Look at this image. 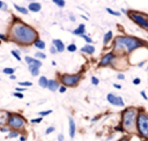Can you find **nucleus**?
<instances>
[{"label":"nucleus","instance_id":"nucleus-1","mask_svg":"<svg viewBox=\"0 0 148 141\" xmlns=\"http://www.w3.org/2000/svg\"><path fill=\"white\" fill-rule=\"evenodd\" d=\"M12 35L16 42L22 44H31L37 39V36H38L35 29L21 22L13 25Z\"/></svg>","mask_w":148,"mask_h":141},{"label":"nucleus","instance_id":"nucleus-2","mask_svg":"<svg viewBox=\"0 0 148 141\" xmlns=\"http://www.w3.org/2000/svg\"><path fill=\"white\" fill-rule=\"evenodd\" d=\"M145 42L136 37L131 36H118L114 39V49L116 50H123L126 53H130L134 51L138 47L145 46Z\"/></svg>","mask_w":148,"mask_h":141},{"label":"nucleus","instance_id":"nucleus-3","mask_svg":"<svg viewBox=\"0 0 148 141\" xmlns=\"http://www.w3.org/2000/svg\"><path fill=\"white\" fill-rule=\"evenodd\" d=\"M136 118H138V109L127 107L121 113V124L125 131L130 133H134L136 131Z\"/></svg>","mask_w":148,"mask_h":141},{"label":"nucleus","instance_id":"nucleus-4","mask_svg":"<svg viewBox=\"0 0 148 141\" xmlns=\"http://www.w3.org/2000/svg\"><path fill=\"white\" fill-rule=\"evenodd\" d=\"M136 132L140 138L148 139V113L140 111L136 118Z\"/></svg>","mask_w":148,"mask_h":141},{"label":"nucleus","instance_id":"nucleus-5","mask_svg":"<svg viewBox=\"0 0 148 141\" xmlns=\"http://www.w3.org/2000/svg\"><path fill=\"white\" fill-rule=\"evenodd\" d=\"M127 13H128V17L135 24H138L142 29L148 30V15H145V14L139 13V12H133V10L127 12Z\"/></svg>","mask_w":148,"mask_h":141},{"label":"nucleus","instance_id":"nucleus-6","mask_svg":"<svg viewBox=\"0 0 148 141\" xmlns=\"http://www.w3.org/2000/svg\"><path fill=\"white\" fill-rule=\"evenodd\" d=\"M80 79H81V75L80 74H74V75L65 74V75L61 76V82L66 87H74V86H76L79 83Z\"/></svg>","mask_w":148,"mask_h":141},{"label":"nucleus","instance_id":"nucleus-7","mask_svg":"<svg viewBox=\"0 0 148 141\" xmlns=\"http://www.w3.org/2000/svg\"><path fill=\"white\" fill-rule=\"evenodd\" d=\"M8 125L12 127V128H23L24 125H25V120L18 116V114H10L9 118H8Z\"/></svg>","mask_w":148,"mask_h":141},{"label":"nucleus","instance_id":"nucleus-8","mask_svg":"<svg viewBox=\"0 0 148 141\" xmlns=\"http://www.w3.org/2000/svg\"><path fill=\"white\" fill-rule=\"evenodd\" d=\"M106 99H108V102L110 104L116 105V106H124L125 105V103H124V101H123V98L120 96H117V95L111 94V92L106 95Z\"/></svg>","mask_w":148,"mask_h":141},{"label":"nucleus","instance_id":"nucleus-9","mask_svg":"<svg viewBox=\"0 0 148 141\" xmlns=\"http://www.w3.org/2000/svg\"><path fill=\"white\" fill-rule=\"evenodd\" d=\"M24 60L27 61L28 67H39V68H40V66H42V61L38 60V58H36V57L32 58V57L27 55V57L24 58Z\"/></svg>","mask_w":148,"mask_h":141},{"label":"nucleus","instance_id":"nucleus-10","mask_svg":"<svg viewBox=\"0 0 148 141\" xmlns=\"http://www.w3.org/2000/svg\"><path fill=\"white\" fill-rule=\"evenodd\" d=\"M114 59V54L113 53H106L102 59H101V62H99V65L101 66H108V65H110L111 62H112V60Z\"/></svg>","mask_w":148,"mask_h":141},{"label":"nucleus","instance_id":"nucleus-11","mask_svg":"<svg viewBox=\"0 0 148 141\" xmlns=\"http://www.w3.org/2000/svg\"><path fill=\"white\" fill-rule=\"evenodd\" d=\"M40 8H42V5H40L39 2H35V1L30 2V3H29V6H28V9H29L30 12H34V13L39 12V10H40Z\"/></svg>","mask_w":148,"mask_h":141},{"label":"nucleus","instance_id":"nucleus-12","mask_svg":"<svg viewBox=\"0 0 148 141\" xmlns=\"http://www.w3.org/2000/svg\"><path fill=\"white\" fill-rule=\"evenodd\" d=\"M68 124H69V136L71 139H74L75 135V123L72 118H68Z\"/></svg>","mask_w":148,"mask_h":141},{"label":"nucleus","instance_id":"nucleus-13","mask_svg":"<svg viewBox=\"0 0 148 141\" xmlns=\"http://www.w3.org/2000/svg\"><path fill=\"white\" fill-rule=\"evenodd\" d=\"M52 44L57 47L58 52H62V51L65 50V45H64V43H62L60 39H53V40H52Z\"/></svg>","mask_w":148,"mask_h":141},{"label":"nucleus","instance_id":"nucleus-14","mask_svg":"<svg viewBox=\"0 0 148 141\" xmlns=\"http://www.w3.org/2000/svg\"><path fill=\"white\" fill-rule=\"evenodd\" d=\"M47 89H50L51 91H56L57 89H59V83L57 81H54V80H49Z\"/></svg>","mask_w":148,"mask_h":141},{"label":"nucleus","instance_id":"nucleus-15","mask_svg":"<svg viewBox=\"0 0 148 141\" xmlns=\"http://www.w3.org/2000/svg\"><path fill=\"white\" fill-rule=\"evenodd\" d=\"M86 32V25L84 24H80L75 30H73V34L76 35V36H81Z\"/></svg>","mask_w":148,"mask_h":141},{"label":"nucleus","instance_id":"nucleus-16","mask_svg":"<svg viewBox=\"0 0 148 141\" xmlns=\"http://www.w3.org/2000/svg\"><path fill=\"white\" fill-rule=\"evenodd\" d=\"M81 52H84V53H87V54H92V53L95 52V47H94L92 45L87 44V45H84V46L81 49Z\"/></svg>","mask_w":148,"mask_h":141},{"label":"nucleus","instance_id":"nucleus-17","mask_svg":"<svg viewBox=\"0 0 148 141\" xmlns=\"http://www.w3.org/2000/svg\"><path fill=\"white\" fill-rule=\"evenodd\" d=\"M9 113L7 111H0V124H3L6 121H8V118H9Z\"/></svg>","mask_w":148,"mask_h":141},{"label":"nucleus","instance_id":"nucleus-18","mask_svg":"<svg viewBox=\"0 0 148 141\" xmlns=\"http://www.w3.org/2000/svg\"><path fill=\"white\" fill-rule=\"evenodd\" d=\"M47 83H49V80L46 79V76H40V77H39L38 84H39L42 88H47Z\"/></svg>","mask_w":148,"mask_h":141},{"label":"nucleus","instance_id":"nucleus-19","mask_svg":"<svg viewBox=\"0 0 148 141\" xmlns=\"http://www.w3.org/2000/svg\"><path fill=\"white\" fill-rule=\"evenodd\" d=\"M112 36H113V34H112V31H108L105 35H104V38H103V43H104V45H106L110 40H111V38H112Z\"/></svg>","mask_w":148,"mask_h":141},{"label":"nucleus","instance_id":"nucleus-20","mask_svg":"<svg viewBox=\"0 0 148 141\" xmlns=\"http://www.w3.org/2000/svg\"><path fill=\"white\" fill-rule=\"evenodd\" d=\"M34 45L37 47V49H39V50H43V49H45V43L43 42V40H40V39H36L35 42H34Z\"/></svg>","mask_w":148,"mask_h":141},{"label":"nucleus","instance_id":"nucleus-21","mask_svg":"<svg viewBox=\"0 0 148 141\" xmlns=\"http://www.w3.org/2000/svg\"><path fill=\"white\" fill-rule=\"evenodd\" d=\"M14 7H15V9H16L17 12H20V13H22V14H28V12H29L28 8H24V7H22V6L16 5V3H14Z\"/></svg>","mask_w":148,"mask_h":141},{"label":"nucleus","instance_id":"nucleus-22","mask_svg":"<svg viewBox=\"0 0 148 141\" xmlns=\"http://www.w3.org/2000/svg\"><path fill=\"white\" fill-rule=\"evenodd\" d=\"M32 76H37L39 74V67H28Z\"/></svg>","mask_w":148,"mask_h":141},{"label":"nucleus","instance_id":"nucleus-23","mask_svg":"<svg viewBox=\"0 0 148 141\" xmlns=\"http://www.w3.org/2000/svg\"><path fill=\"white\" fill-rule=\"evenodd\" d=\"M53 3H56L58 7H64L65 6V0H52Z\"/></svg>","mask_w":148,"mask_h":141},{"label":"nucleus","instance_id":"nucleus-24","mask_svg":"<svg viewBox=\"0 0 148 141\" xmlns=\"http://www.w3.org/2000/svg\"><path fill=\"white\" fill-rule=\"evenodd\" d=\"M2 72H3L5 74L12 75V74H13V73L15 72V69H14V68H8V67H7V68H3V70H2Z\"/></svg>","mask_w":148,"mask_h":141},{"label":"nucleus","instance_id":"nucleus-25","mask_svg":"<svg viewBox=\"0 0 148 141\" xmlns=\"http://www.w3.org/2000/svg\"><path fill=\"white\" fill-rule=\"evenodd\" d=\"M67 51H69V52H75V51H76V45H75V44H69V45L67 46Z\"/></svg>","mask_w":148,"mask_h":141},{"label":"nucleus","instance_id":"nucleus-26","mask_svg":"<svg viewBox=\"0 0 148 141\" xmlns=\"http://www.w3.org/2000/svg\"><path fill=\"white\" fill-rule=\"evenodd\" d=\"M81 37H82V38H83V39H84V40H86V42H87L88 44H90V43H92V39H91V38H90L89 36H87L86 34H83V35H81Z\"/></svg>","mask_w":148,"mask_h":141},{"label":"nucleus","instance_id":"nucleus-27","mask_svg":"<svg viewBox=\"0 0 148 141\" xmlns=\"http://www.w3.org/2000/svg\"><path fill=\"white\" fill-rule=\"evenodd\" d=\"M106 12H108V13H110L111 15H114V16H119V15H120V13H119V12H114V10H112L111 8H106Z\"/></svg>","mask_w":148,"mask_h":141},{"label":"nucleus","instance_id":"nucleus-28","mask_svg":"<svg viewBox=\"0 0 148 141\" xmlns=\"http://www.w3.org/2000/svg\"><path fill=\"white\" fill-rule=\"evenodd\" d=\"M12 54H13V57H14L15 59H17L18 61L21 60V57H20V53H18L17 51H15V50H13V51H12Z\"/></svg>","mask_w":148,"mask_h":141},{"label":"nucleus","instance_id":"nucleus-29","mask_svg":"<svg viewBox=\"0 0 148 141\" xmlns=\"http://www.w3.org/2000/svg\"><path fill=\"white\" fill-rule=\"evenodd\" d=\"M35 57L38 58V59H45V58H46V55H45L43 52H37V53H35Z\"/></svg>","mask_w":148,"mask_h":141},{"label":"nucleus","instance_id":"nucleus-30","mask_svg":"<svg viewBox=\"0 0 148 141\" xmlns=\"http://www.w3.org/2000/svg\"><path fill=\"white\" fill-rule=\"evenodd\" d=\"M16 136H18L17 132H9L8 133V139H13V138H16Z\"/></svg>","mask_w":148,"mask_h":141},{"label":"nucleus","instance_id":"nucleus-31","mask_svg":"<svg viewBox=\"0 0 148 141\" xmlns=\"http://www.w3.org/2000/svg\"><path fill=\"white\" fill-rule=\"evenodd\" d=\"M18 84L20 86H23V87H30V86H32V83L31 82H28V81H25V82H18Z\"/></svg>","mask_w":148,"mask_h":141},{"label":"nucleus","instance_id":"nucleus-32","mask_svg":"<svg viewBox=\"0 0 148 141\" xmlns=\"http://www.w3.org/2000/svg\"><path fill=\"white\" fill-rule=\"evenodd\" d=\"M91 82H92V84H95V86H97V84L99 83V81H98V79H97L96 76H92V77H91Z\"/></svg>","mask_w":148,"mask_h":141},{"label":"nucleus","instance_id":"nucleus-33","mask_svg":"<svg viewBox=\"0 0 148 141\" xmlns=\"http://www.w3.org/2000/svg\"><path fill=\"white\" fill-rule=\"evenodd\" d=\"M54 129H56V128H54L53 126H50V127H49V128L45 131V134H51V133H52Z\"/></svg>","mask_w":148,"mask_h":141},{"label":"nucleus","instance_id":"nucleus-34","mask_svg":"<svg viewBox=\"0 0 148 141\" xmlns=\"http://www.w3.org/2000/svg\"><path fill=\"white\" fill-rule=\"evenodd\" d=\"M140 83H141V79H140V77H135V79L133 80V84L138 86V84H140Z\"/></svg>","mask_w":148,"mask_h":141},{"label":"nucleus","instance_id":"nucleus-35","mask_svg":"<svg viewBox=\"0 0 148 141\" xmlns=\"http://www.w3.org/2000/svg\"><path fill=\"white\" fill-rule=\"evenodd\" d=\"M52 112V110H46V111H42V112H39V114L40 116H47V114H50Z\"/></svg>","mask_w":148,"mask_h":141},{"label":"nucleus","instance_id":"nucleus-36","mask_svg":"<svg viewBox=\"0 0 148 141\" xmlns=\"http://www.w3.org/2000/svg\"><path fill=\"white\" fill-rule=\"evenodd\" d=\"M50 52H51V53H52V54H54V53H56V52H58V50H57V47H56V46H54V45H52V46H51V47H50Z\"/></svg>","mask_w":148,"mask_h":141},{"label":"nucleus","instance_id":"nucleus-37","mask_svg":"<svg viewBox=\"0 0 148 141\" xmlns=\"http://www.w3.org/2000/svg\"><path fill=\"white\" fill-rule=\"evenodd\" d=\"M65 91H66V86H65V84L60 86V87H59V92L62 94V92H65Z\"/></svg>","mask_w":148,"mask_h":141},{"label":"nucleus","instance_id":"nucleus-38","mask_svg":"<svg viewBox=\"0 0 148 141\" xmlns=\"http://www.w3.org/2000/svg\"><path fill=\"white\" fill-rule=\"evenodd\" d=\"M42 121V118L40 117H38V118H35V119H31V123L34 124V123H40Z\"/></svg>","mask_w":148,"mask_h":141},{"label":"nucleus","instance_id":"nucleus-39","mask_svg":"<svg viewBox=\"0 0 148 141\" xmlns=\"http://www.w3.org/2000/svg\"><path fill=\"white\" fill-rule=\"evenodd\" d=\"M140 95L142 96V98H145V101H148V97H147V95H146L145 91H140Z\"/></svg>","mask_w":148,"mask_h":141},{"label":"nucleus","instance_id":"nucleus-40","mask_svg":"<svg viewBox=\"0 0 148 141\" xmlns=\"http://www.w3.org/2000/svg\"><path fill=\"white\" fill-rule=\"evenodd\" d=\"M14 96L18 97V98H23V94H21V92H14Z\"/></svg>","mask_w":148,"mask_h":141},{"label":"nucleus","instance_id":"nucleus-41","mask_svg":"<svg viewBox=\"0 0 148 141\" xmlns=\"http://www.w3.org/2000/svg\"><path fill=\"white\" fill-rule=\"evenodd\" d=\"M117 79H119V80H124V79H125V76H124V74L119 73V74L117 75Z\"/></svg>","mask_w":148,"mask_h":141},{"label":"nucleus","instance_id":"nucleus-42","mask_svg":"<svg viewBox=\"0 0 148 141\" xmlns=\"http://www.w3.org/2000/svg\"><path fill=\"white\" fill-rule=\"evenodd\" d=\"M58 140H59V141H62V140H64V135H62V134H59V135H58Z\"/></svg>","mask_w":148,"mask_h":141},{"label":"nucleus","instance_id":"nucleus-43","mask_svg":"<svg viewBox=\"0 0 148 141\" xmlns=\"http://www.w3.org/2000/svg\"><path fill=\"white\" fill-rule=\"evenodd\" d=\"M113 87L117 88V89H120V88H121V86H120V84H117V83H113Z\"/></svg>","mask_w":148,"mask_h":141},{"label":"nucleus","instance_id":"nucleus-44","mask_svg":"<svg viewBox=\"0 0 148 141\" xmlns=\"http://www.w3.org/2000/svg\"><path fill=\"white\" fill-rule=\"evenodd\" d=\"M24 90H25L24 88H18V87L16 88V91H24Z\"/></svg>","mask_w":148,"mask_h":141},{"label":"nucleus","instance_id":"nucleus-45","mask_svg":"<svg viewBox=\"0 0 148 141\" xmlns=\"http://www.w3.org/2000/svg\"><path fill=\"white\" fill-rule=\"evenodd\" d=\"M0 8H2V9L5 8V3H3L2 1H0Z\"/></svg>","mask_w":148,"mask_h":141},{"label":"nucleus","instance_id":"nucleus-46","mask_svg":"<svg viewBox=\"0 0 148 141\" xmlns=\"http://www.w3.org/2000/svg\"><path fill=\"white\" fill-rule=\"evenodd\" d=\"M1 132H8V128H5V127H2V128H1Z\"/></svg>","mask_w":148,"mask_h":141},{"label":"nucleus","instance_id":"nucleus-47","mask_svg":"<svg viewBox=\"0 0 148 141\" xmlns=\"http://www.w3.org/2000/svg\"><path fill=\"white\" fill-rule=\"evenodd\" d=\"M0 38H1V39H3V40H6V39H7V38H6L3 35H1V34H0Z\"/></svg>","mask_w":148,"mask_h":141},{"label":"nucleus","instance_id":"nucleus-48","mask_svg":"<svg viewBox=\"0 0 148 141\" xmlns=\"http://www.w3.org/2000/svg\"><path fill=\"white\" fill-rule=\"evenodd\" d=\"M20 140H21V141H24V140H25V138H24V136H20Z\"/></svg>","mask_w":148,"mask_h":141},{"label":"nucleus","instance_id":"nucleus-49","mask_svg":"<svg viewBox=\"0 0 148 141\" xmlns=\"http://www.w3.org/2000/svg\"><path fill=\"white\" fill-rule=\"evenodd\" d=\"M10 79H12V80H14V79H15V75H13V74H12V75H10Z\"/></svg>","mask_w":148,"mask_h":141},{"label":"nucleus","instance_id":"nucleus-50","mask_svg":"<svg viewBox=\"0 0 148 141\" xmlns=\"http://www.w3.org/2000/svg\"><path fill=\"white\" fill-rule=\"evenodd\" d=\"M29 1H32V0H29Z\"/></svg>","mask_w":148,"mask_h":141}]
</instances>
